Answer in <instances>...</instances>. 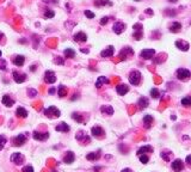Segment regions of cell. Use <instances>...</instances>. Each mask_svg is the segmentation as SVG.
<instances>
[{
	"mask_svg": "<svg viewBox=\"0 0 191 172\" xmlns=\"http://www.w3.org/2000/svg\"><path fill=\"white\" fill-rule=\"evenodd\" d=\"M191 76V73L189 69H186V68H179V69H177V78L179 79L180 81H186V80H189Z\"/></svg>",
	"mask_w": 191,
	"mask_h": 172,
	"instance_id": "1",
	"label": "cell"
},
{
	"mask_svg": "<svg viewBox=\"0 0 191 172\" xmlns=\"http://www.w3.org/2000/svg\"><path fill=\"white\" fill-rule=\"evenodd\" d=\"M129 83L132 84V85H139L140 83H141V73L139 72V71H133V72H130V74H129Z\"/></svg>",
	"mask_w": 191,
	"mask_h": 172,
	"instance_id": "2",
	"label": "cell"
},
{
	"mask_svg": "<svg viewBox=\"0 0 191 172\" xmlns=\"http://www.w3.org/2000/svg\"><path fill=\"white\" fill-rule=\"evenodd\" d=\"M44 115L47 117H60V115H61V112H60V110L56 109L55 107H49L48 109H45L44 110Z\"/></svg>",
	"mask_w": 191,
	"mask_h": 172,
	"instance_id": "3",
	"label": "cell"
},
{
	"mask_svg": "<svg viewBox=\"0 0 191 172\" xmlns=\"http://www.w3.org/2000/svg\"><path fill=\"white\" fill-rule=\"evenodd\" d=\"M13 142V146H23L25 142H26V135L25 134H19L18 136H16L14 139L12 140Z\"/></svg>",
	"mask_w": 191,
	"mask_h": 172,
	"instance_id": "4",
	"label": "cell"
},
{
	"mask_svg": "<svg viewBox=\"0 0 191 172\" xmlns=\"http://www.w3.org/2000/svg\"><path fill=\"white\" fill-rule=\"evenodd\" d=\"M113 32H115L116 35H121V33H122V32L125 30V24H124V23H122V22H116V23L113 24Z\"/></svg>",
	"mask_w": 191,
	"mask_h": 172,
	"instance_id": "5",
	"label": "cell"
},
{
	"mask_svg": "<svg viewBox=\"0 0 191 172\" xmlns=\"http://www.w3.org/2000/svg\"><path fill=\"white\" fill-rule=\"evenodd\" d=\"M44 80L47 84H54L56 81V76L53 71H47L44 74Z\"/></svg>",
	"mask_w": 191,
	"mask_h": 172,
	"instance_id": "6",
	"label": "cell"
},
{
	"mask_svg": "<svg viewBox=\"0 0 191 172\" xmlns=\"http://www.w3.org/2000/svg\"><path fill=\"white\" fill-rule=\"evenodd\" d=\"M176 47L181 50V52H188L190 49V44L186 42V41H183V40H178L176 41Z\"/></svg>",
	"mask_w": 191,
	"mask_h": 172,
	"instance_id": "7",
	"label": "cell"
},
{
	"mask_svg": "<svg viewBox=\"0 0 191 172\" xmlns=\"http://www.w3.org/2000/svg\"><path fill=\"white\" fill-rule=\"evenodd\" d=\"M91 133H92V135H93L94 138H98V139L104 138V134H105L103 128H101L99 126H94L93 128L91 129Z\"/></svg>",
	"mask_w": 191,
	"mask_h": 172,
	"instance_id": "8",
	"label": "cell"
},
{
	"mask_svg": "<svg viewBox=\"0 0 191 172\" xmlns=\"http://www.w3.org/2000/svg\"><path fill=\"white\" fill-rule=\"evenodd\" d=\"M134 54V50L130 48V47H124L123 49L121 50V53L118 55V57H121V60H125L129 55H133Z\"/></svg>",
	"mask_w": 191,
	"mask_h": 172,
	"instance_id": "9",
	"label": "cell"
},
{
	"mask_svg": "<svg viewBox=\"0 0 191 172\" xmlns=\"http://www.w3.org/2000/svg\"><path fill=\"white\" fill-rule=\"evenodd\" d=\"M11 161L14 162L16 165H22L23 162H24V157H23V154H21V153H13L11 155Z\"/></svg>",
	"mask_w": 191,
	"mask_h": 172,
	"instance_id": "10",
	"label": "cell"
},
{
	"mask_svg": "<svg viewBox=\"0 0 191 172\" xmlns=\"http://www.w3.org/2000/svg\"><path fill=\"white\" fill-rule=\"evenodd\" d=\"M141 57L142 59H145V60H149V59H152L154 55H155V50L154 49H143L142 52H141Z\"/></svg>",
	"mask_w": 191,
	"mask_h": 172,
	"instance_id": "11",
	"label": "cell"
},
{
	"mask_svg": "<svg viewBox=\"0 0 191 172\" xmlns=\"http://www.w3.org/2000/svg\"><path fill=\"white\" fill-rule=\"evenodd\" d=\"M184 169V162L180 160V159H176L172 162V170L174 172H180Z\"/></svg>",
	"mask_w": 191,
	"mask_h": 172,
	"instance_id": "12",
	"label": "cell"
},
{
	"mask_svg": "<svg viewBox=\"0 0 191 172\" xmlns=\"http://www.w3.org/2000/svg\"><path fill=\"white\" fill-rule=\"evenodd\" d=\"M32 136H34L35 140H38V141H44L49 138V133H41V131H34V134H32Z\"/></svg>",
	"mask_w": 191,
	"mask_h": 172,
	"instance_id": "13",
	"label": "cell"
},
{
	"mask_svg": "<svg viewBox=\"0 0 191 172\" xmlns=\"http://www.w3.org/2000/svg\"><path fill=\"white\" fill-rule=\"evenodd\" d=\"M116 91H117V93H118L120 96H124V95L128 93V91H129V86L125 85V84H120V85L116 86Z\"/></svg>",
	"mask_w": 191,
	"mask_h": 172,
	"instance_id": "14",
	"label": "cell"
},
{
	"mask_svg": "<svg viewBox=\"0 0 191 172\" xmlns=\"http://www.w3.org/2000/svg\"><path fill=\"white\" fill-rule=\"evenodd\" d=\"M115 53V48L113 45H109L108 48H105L103 52H101V57H111Z\"/></svg>",
	"mask_w": 191,
	"mask_h": 172,
	"instance_id": "15",
	"label": "cell"
},
{
	"mask_svg": "<svg viewBox=\"0 0 191 172\" xmlns=\"http://www.w3.org/2000/svg\"><path fill=\"white\" fill-rule=\"evenodd\" d=\"M12 74H13V79H14V81H16L17 84H21V83H23V81H25V80H26V75L25 74H19L17 71H14Z\"/></svg>",
	"mask_w": 191,
	"mask_h": 172,
	"instance_id": "16",
	"label": "cell"
},
{
	"mask_svg": "<svg viewBox=\"0 0 191 172\" xmlns=\"http://www.w3.org/2000/svg\"><path fill=\"white\" fill-rule=\"evenodd\" d=\"M74 160H75L74 153H73L72 150H68L67 153H66V155L63 157V162H66V164H72Z\"/></svg>",
	"mask_w": 191,
	"mask_h": 172,
	"instance_id": "17",
	"label": "cell"
},
{
	"mask_svg": "<svg viewBox=\"0 0 191 172\" xmlns=\"http://www.w3.org/2000/svg\"><path fill=\"white\" fill-rule=\"evenodd\" d=\"M69 126H68L67 123H65V122H61L60 124H57L56 127H55V130L56 131H61V133H68L69 131Z\"/></svg>",
	"mask_w": 191,
	"mask_h": 172,
	"instance_id": "18",
	"label": "cell"
},
{
	"mask_svg": "<svg viewBox=\"0 0 191 172\" xmlns=\"http://www.w3.org/2000/svg\"><path fill=\"white\" fill-rule=\"evenodd\" d=\"M74 41H75V42H86V41H87V36H86L85 32L80 31L74 35Z\"/></svg>",
	"mask_w": 191,
	"mask_h": 172,
	"instance_id": "19",
	"label": "cell"
},
{
	"mask_svg": "<svg viewBox=\"0 0 191 172\" xmlns=\"http://www.w3.org/2000/svg\"><path fill=\"white\" fill-rule=\"evenodd\" d=\"M180 30H181V24H180L179 22H173L171 24V26H170V31L173 32V33L180 32Z\"/></svg>",
	"mask_w": 191,
	"mask_h": 172,
	"instance_id": "20",
	"label": "cell"
},
{
	"mask_svg": "<svg viewBox=\"0 0 191 172\" xmlns=\"http://www.w3.org/2000/svg\"><path fill=\"white\" fill-rule=\"evenodd\" d=\"M24 61H25V57L23 55H17L13 57V64H16L17 67H22L24 64Z\"/></svg>",
	"mask_w": 191,
	"mask_h": 172,
	"instance_id": "21",
	"label": "cell"
},
{
	"mask_svg": "<svg viewBox=\"0 0 191 172\" xmlns=\"http://www.w3.org/2000/svg\"><path fill=\"white\" fill-rule=\"evenodd\" d=\"M1 102H2V104H4L5 107H12V105L14 104V100H13L10 96H7V95H5V96L2 97Z\"/></svg>",
	"mask_w": 191,
	"mask_h": 172,
	"instance_id": "22",
	"label": "cell"
},
{
	"mask_svg": "<svg viewBox=\"0 0 191 172\" xmlns=\"http://www.w3.org/2000/svg\"><path fill=\"white\" fill-rule=\"evenodd\" d=\"M152 152H153V147L146 145V146H142L141 148H139L137 155H141V154H145V153H152Z\"/></svg>",
	"mask_w": 191,
	"mask_h": 172,
	"instance_id": "23",
	"label": "cell"
},
{
	"mask_svg": "<svg viewBox=\"0 0 191 172\" xmlns=\"http://www.w3.org/2000/svg\"><path fill=\"white\" fill-rule=\"evenodd\" d=\"M148 104H149V100H148L147 97H140V99L137 102V105L139 107L141 108V109H145V108L148 107Z\"/></svg>",
	"mask_w": 191,
	"mask_h": 172,
	"instance_id": "24",
	"label": "cell"
},
{
	"mask_svg": "<svg viewBox=\"0 0 191 172\" xmlns=\"http://www.w3.org/2000/svg\"><path fill=\"white\" fill-rule=\"evenodd\" d=\"M103 84H109V79L106 76H99L96 81V87L97 88H101Z\"/></svg>",
	"mask_w": 191,
	"mask_h": 172,
	"instance_id": "25",
	"label": "cell"
},
{
	"mask_svg": "<svg viewBox=\"0 0 191 172\" xmlns=\"http://www.w3.org/2000/svg\"><path fill=\"white\" fill-rule=\"evenodd\" d=\"M16 114H17V116H18V117H21V118L28 117V111H26V110L22 107H19L17 110H16Z\"/></svg>",
	"mask_w": 191,
	"mask_h": 172,
	"instance_id": "26",
	"label": "cell"
},
{
	"mask_svg": "<svg viewBox=\"0 0 191 172\" xmlns=\"http://www.w3.org/2000/svg\"><path fill=\"white\" fill-rule=\"evenodd\" d=\"M101 111L105 115H113V108L110 105H103L101 108Z\"/></svg>",
	"mask_w": 191,
	"mask_h": 172,
	"instance_id": "27",
	"label": "cell"
},
{
	"mask_svg": "<svg viewBox=\"0 0 191 172\" xmlns=\"http://www.w3.org/2000/svg\"><path fill=\"white\" fill-rule=\"evenodd\" d=\"M99 157H101V150L99 152H97V153H89L87 155H86V159L87 160H97V159H99Z\"/></svg>",
	"mask_w": 191,
	"mask_h": 172,
	"instance_id": "28",
	"label": "cell"
},
{
	"mask_svg": "<svg viewBox=\"0 0 191 172\" xmlns=\"http://www.w3.org/2000/svg\"><path fill=\"white\" fill-rule=\"evenodd\" d=\"M143 123H145V127H146V128H151V126H152V123H153V117H152L151 115H146V116L143 117Z\"/></svg>",
	"mask_w": 191,
	"mask_h": 172,
	"instance_id": "29",
	"label": "cell"
},
{
	"mask_svg": "<svg viewBox=\"0 0 191 172\" xmlns=\"http://www.w3.org/2000/svg\"><path fill=\"white\" fill-rule=\"evenodd\" d=\"M94 5L96 6H104V5H108V6H111L113 5V2L110 1V0H96L94 1Z\"/></svg>",
	"mask_w": 191,
	"mask_h": 172,
	"instance_id": "30",
	"label": "cell"
},
{
	"mask_svg": "<svg viewBox=\"0 0 191 172\" xmlns=\"http://www.w3.org/2000/svg\"><path fill=\"white\" fill-rule=\"evenodd\" d=\"M67 92H68L67 87H65L63 85L59 86V90H57V95H59V97L62 98V97L67 96Z\"/></svg>",
	"mask_w": 191,
	"mask_h": 172,
	"instance_id": "31",
	"label": "cell"
},
{
	"mask_svg": "<svg viewBox=\"0 0 191 172\" xmlns=\"http://www.w3.org/2000/svg\"><path fill=\"white\" fill-rule=\"evenodd\" d=\"M65 56L68 57V59H73V57L75 56V52H74L72 48H67V49L65 50Z\"/></svg>",
	"mask_w": 191,
	"mask_h": 172,
	"instance_id": "32",
	"label": "cell"
},
{
	"mask_svg": "<svg viewBox=\"0 0 191 172\" xmlns=\"http://www.w3.org/2000/svg\"><path fill=\"white\" fill-rule=\"evenodd\" d=\"M181 105L184 107H191V96H186L181 99Z\"/></svg>",
	"mask_w": 191,
	"mask_h": 172,
	"instance_id": "33",
	"label": "cell"
},
{
	"mask_svg": "<svg viewBox=\"0 0 191 172\" xmlns=\"http://www.w3.org/2000/svg\"><path fill=\"white\" fill-rule=\"evenodd\" d=\"M82 139H85V142H86V141H87V142L90 141V139L86 136V134H85L84 131H79L78 134H77V140H79V141H82Z\"/></svg>",
	"mask_w": 191,
	"mask_h": 172,
	"instance_id": "34",
	"label": "cell"
},
{
	"mask_svg": "<svg viewBox=\"0 0 191 172\" xmlns=\"http://www.w3.org/2000/svg\"><path fill=\"white\" fill-rule=\"evenodd\" d=\"M72 118H73V119H75V121L79 122V123H82V122H84V118H82V116H81L80 114H77V112H73V114H72Z\"/></svg>",
	"mask_w": 191,
	"mask_h": 172,
	"instance_id": "35",
	"label": "cell"
},
{
	"mask_svg": "<svg viewBox=\"0 0 191 172\" xmlns=\"http://www.w3.org/2000/svg\"><path fill=\"white\" fill-rule=\"evenodd\" d=\"M134 38L136 40V41H140L141 38H142V36H143V33H142V30H136V31H134Z\"/></svg>",
	"mask_w": 191,
	"mask_h": 172,
	"instance_id": "36",
	"label": "cell"
},
{
	"mask_svg": "<svg viewBox=\"0 0 191 172\" xmlns=\"http://www.w3.org/2000/svg\"><path fill=\"white\" fill-rule=\"evenodd\" d=\"M151 96H152V98H159L160 97V91L158 88H152L151 90Z\"/></svg>",
	"mask_w": 191,
	"mask_h": 172,
	"instance_id": "37",
	"label": "cell"
},
{
	"mask_svg": "<svg viewBox=\"0 0 191 172\" xmlns=\"http://www.w3.org/2000/svg\"><path fill=\"white\" fill-rule=\"evenodd\" d=\"M55 16V12L52 10H47L44 12V18H53Z\"/></svg>",
	"mask_w": 191,
	"mask_h": 172,
	"instance_id": "38",
	"label": "cell"
},
{
	"mask_svg": "<svg viewBox=\"0 0 191 172\" xmlns=\"http://www.w3.org/2000/svg\"><path fill=\"white\" fill-rule=\"evenodd\" d=\"M7 142V140L6 138L4 136V135H0V150L4 148V146H5V143Z\"/></svg>",
	"mask_w": 191,
	"mask_h": 172,
	"instance_id": "39",
	"label": "cell"
},
{
	"mask_svg": "<svg viewBox=\"0 0 191 172\" xmlns=\"http://www.w3.org/2000/svg\"><path fill=\"white\" fill-rule=\"evenodd\" d=\"M140 161H141L142 164H147V162L149 161L148 155H146V154H141V155H140Z\"/></svg>",
	"mask_w": 191,
	"mask_h": 172,
	"instance_id": "40",
	"label": "cell"
},
{
	"mask_svg": "<svg viewBox=\"0 0 191 172\" xmlns=\"http://www.w3.org/2000/svg\"><path fill=\"white\" fill-rule=\"evenodd\" d=\"M85 16L89 18V19H92V18H94V13L93 12H91V11H89V10H85Z\"/></svg>",
	"mask_w": 191,
	"mask_h": 172,
	"instance_id": "41",
	"label": "cell"
},
{
	"mask_svg": "<svg viewBox=\"0 0 191 172\" xmlns=\"http://www.w3.org/2000/svg\"><path fill=\"white\" fill-rule=\"evenodd\" d=\"M22 172H34V167L31 165H26V166H24Z\"/></svg>",
	"mask_w": 191,
	"mask_h": 172,
	"instance_id": "42",
	"label": "cell"
},
{
	"mask_svg": "<svg viewBox=\"0 0 191 172\" xmlns=\"http://www.w3.org/2000/svg\"><path fill=\"white\" fill-rule=\"evenodd\" d=\"M161 158L164 159L165 161H169L170 160V154H167V152H161Z\"/></svg>",
	"mask_w": 191,
	"mask_h": 172,
	"instance_id": "43",
	"label": "cell"
},
{
	"mask_svg": "<svg viewBox=\"0 0 191 172\" xmlns=\"http://www.w3.org/2000/svg\"><path fill=\"white\" fill-rule=\"evenodd\" d=\"M165 13H166L167 16H172V17H173V16H176V13H177V11H176V10H173V9H169V10L166 11Z\"/></svg>",
	"mask_w": 191,
	"mask_h": 172,
	"instance_id": "44",
	"label": "cell"
},
{
	"mask_svg": "<svg viewBox=\"0 0 191 172\" xmlns=\"http://www.w3.org/2000/svg\"><path fill=\"white\" fill-rule=\"evenodd\" d=\"M133 28H134V31H136V30H142V28H143V26H142V24H141V23H136Z\"/></svg>",
	"mask_w": 191,
	"mask_h": 172,
	"instance_id": "45",
	"label": "cell"
},
{
	"mask_svg": "<svg viewBox=\"0 0 191 172\" xmlns=\"http://www.w3.org/2000/svg\"><path fill=\"white\" fill-rule=\"evenodd\" d=\"M108 22H109V17H103L101 19V25H106Z\"/></svg>",
	"mask_w": 191,
	"mask_h": 172,
	"instance_id": "46",
	"label": "cell"
},
{
	"mask_svg": "<svg viewBox=\"0 0 191 172\" xmlns=\"http://www.w3.org/2000/svg\"><path fill=\"white\" fill-rule=\"evenodd\" d=\"M55 64H63V60L60 57V56H57L56 59H55Z\"/></svg>",
	"mask_w": 191,
	"mask_h": 172,
	"instance_id": "47",
	"label": "cell"
},
{
	"mask_svg": "<svg viewBox=\"0 0 191 172\" xmlns=\"http://www.w3.org/2000/svg\"><path fill=\"white\" fill-rule=\"evenodd\" d=\"M28 93H30V95H31L30 97H35L36 95H37V92H36L35 90H29V91H28Z\"/></svg>",
	"mask_w": 191,
	"mask_h": 172,
	"instance_id": "48",
	"label": "cell"
},
{
	"mask_svg": "<svg viewBox=\"0 0 191 172\" xmlns=\"http://www.w3.org/2000/svg\"><path fill=\"white\" fill-rule=\"evenodd\" d=\"M186 164H188V165H189V166H191V155H188V157H186Z\"/></svg>",
	"mask_w": 191,
	"mask_h": 172,
	"instance_id": "49",
	"label": "cell"
},
{
	"mask_svg": "<svg viewBox=\"0 0 191 172\" xmlns=\"http://www.w3.org/2000/svg\"><path fill=\"white\" fill-rule=\"evenodd\" d=\"M146 14L153 16V11H152V9H147V10H146Z\"/></svg>",
	"mask_w": 191,
	"mask_h": 172,
	"instance_id": "50",
	"label": "cell"
},
{
	"mask_svg": "<svg viewBox=\"0 0 191 172\" xmlns=\"http://www.w3.org/2000/svg\"><path fill=\"white\" fill-rule=\"evenodd\" d=\"M55 91H56V90H55V88L53 87V88H50V90H49V93H50V95H53V93H54Z\"/></svg>",
	"mask_w": 191,
	"mask_h": 172,
	"instance_id": "51",
	"label": "cell"
},
{
	"mask_svg": "<svg viewBox=\"0 0 191 172\" xmlns=\"http://www.w3.org/2000/svg\"><path fill=\"white\" fill-rule=\"evenodd\" d=\"M122 172H133V171H132L130 169H123V170H122Z\"/></svg>",
	"mask_w": 191,
	"mask_h": 172,
	"instance_id": "52",
	"label": "cell"
},
{
	"mask_svg": "<svg viewBox=\"0 0 191 172\" xmlns=\"http://www.w3.org/2000/svg\"><path fill=\"white\" fill-rule=\"evenodd\" d=\"M30 69H31V71H32V72H35V71H36V66H31V68H30Z\"/></svg>",
	"mask_w": 191,
	"mask_h": 172,
	"instance_id": "53",
	"label": "cell"
},
{
	"mask_svg": "<svg viewBox=\"0 0 191 172\" xmlns=\"http://www.w3.org/2000/svg\"><path fill=\"white\" fill-rule=\"evenodd\" d=\"M81 52H82V53H89V50H87V49H81Z\"/></svg>",
	"mask_w": 191,
	"mask_h": 172,
	"instance_id": "54",
	"label": "cell"
},
{
	"mask_svg": "<svg viewBox=\"0 0 191 172\" xmlns=\"http://www.w3.org/2000/svg\"><path fill=\"white\" fill-rule=\"evenodd\" d=\"M170 2H177V0H169Z\"/></svg>",
	"mask_w": 191,
	"mask_h": 172,
	"instance_id": "55",
	"label": "cell"
},
{
	"mask_svg": "<svg viewBox=\"0 0 191 172\" xmlns=\"http://www.w3.org/2000/svg\"><path fill=\"white\" fill-rule=\"evenodd\" d=\"M1 37H2V33H1V32H0V40H1Z\"/></svg>",
	"mask_w": 191,
	"mask_h": 172,
	"instance_id": "56",
	"label": "cell"
},
{
	"mask_svg": "<svg viewBox=\"0 0 191 172\" xmlns=\"http://www.w3.org/2000/svg\"><path fill=\"white\" fill-rule=\"evenodd\" d=\"M135 1H141V0H135Z\"/></svg>",
	"mask_w": 191,
	"mask_h": 172,
	"instance_id": "57",
	"label": "cell"
},
{
	"mask_svg": "<svg viewBox=\"0 0 191 172\" xmlns=\"http://www.w3.org/2000/svg\"><path fill=\"white\" fill-rule=\"evenodd\" d=\"M0 56H1V52H0Z\"/></svg>",
	"mask_w": 191,
	"mask_h": 172,
	"instance_id": "58",
	"label": "cell"
}]
</instances>
